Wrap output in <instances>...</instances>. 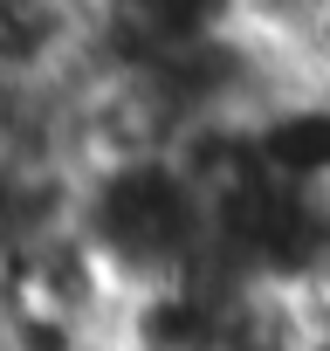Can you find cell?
I'll use <instances>...</instances> for the list:
<instances>
[{"label":"cell","instance_id":"obj_3","mask_svg":"<svg viewBox=\"0 0 330 351\" xmlns=\"http://www.w3.org/2000/svg\"><path fill=\"white\" fill-rule=\"evenodd\" d=\"M97 21H110L138 42H200V35L248 28L241 0H97Z\"/></svg>","mask_w":330,"mask_h":351},{"label":"cell","instance_id":"obj_2","mask_svg":"<svg viewBox=\"0 0 330 351\" xmlns=\"http://www.w3.org/2000/svg\"><path fill=\"white\" fill-rule=\"evenodd\" d=\"M255 165L289 186H330V83H289L255 117Z\"/></svg>","mask_w":330,"mask_h":351},{"label":"cell","instance_id":"obj_1","mask_svg":"<svg viewBox=\"0 0 330 351\" xmlns=\"http://www.w3.org/2000/svg\"><path fill=\"white\" fill-rule=\"evenodd\" d=\"M69 221L97 248V262L117 276L124 296L207 269V248H214V200L179 165V152L90 158L76 172Z\"/></svg>","mask_w":330,"mask_h":351}]
</instances>
